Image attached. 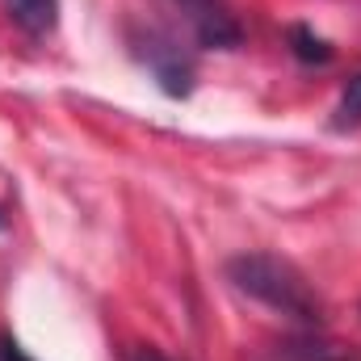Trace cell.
<instances>
[{"instance_id":"cell-3","label":"cell","mask_w":361,"mask_h":361,"mask_svg":"<svg viewBox=\"0 0 361 361\" xmlns=\"http://www.w3.org/2000/svg\"><path fill=\"white\" fill-rule=\"evenodd\" d=\"M269 361H361V353L336 336H324L319 328H302V332L277 341L269 349Z\"/></svg>"},{"instance_id":"cell-1","label":"cell","mask_w":361,"mask_h":361,"mask_svg":"<svg viewBox=\"0 0 361 361\" xmlns=\"http://www.w3.org/2000/svg\"><path fill=\"white\" fill-rule=\"evenodd\" d=\"M227 277H231V286L240 294L290 315L302 328H319V319H324V298L315 294V286L290 261H281L273 252H240V257H231Z\"/></svg>"},{"instance_id":"cell-6","label":"cell","mask_w":361,"mask_h":361,"mask_svg":"<svg viewBox=\"0 0 361 361\" xmlns=\"http://www.w3.org/2000/svg\"><path fill=\"white\" fill-rule=\"evenodd\" d=\"M290 51L298 63H328L332 59V47L311 25H290Z\"/></svg>"},{"instance_id":"cell-8","label":"cell","mask_w":361,"mask_h":361,"mask_svg":"<svg viewBox=\"0 0 361 361\" xmlns=\"http://www.w3.org/2000/svg\"><path fill=\"white\" fill-rule=\"evenodd\" d=\"M0 361H34V357H25V349L8 332H0Z\"/></svg>"},{"instance_id":"cell-7","label":"cell","mask_w":361,"mask_h":361,"mask_svg":"<svg viewBox=\"0 0 361 361\" xmlns=\"http://www.w3.org/2000/svg\"><path fill=\"white\" fill-rule=\"evenodd\" d=\"M332 126H336V130H357V126H361V72L345 85V92H341Z\"/></svg>"},{"instance_id":"cell-9","label":"cell","mask_w":361,"mask_h":361,"mask_svg":"<svg viewBox=\"0 0 361 361\" xmlns=\"http://www.w3.org/2000/svg\"><path fill=\"white\" fill-rule=\"evenodd\" d=\"M130 361H173L169 357V353H160V349H152V345H147V349H139V353H135V357Z\"/></svg>"},{"instance_id":"cell-11","label":"cell","mask_w":361,"mask_h":361,"mask_svg":"<svg viewBox=\"0 0 361 361\" xmlns=\"http://www.w3.org/2000/svg\"><path fill=\"white\" fill-rule=\"evenodd\" d=\"M180 4H189V0H180Z\"/></svg>"},{"instance_id":"cell-5","label":"cell","mask_w":361,"mask_h":361,"mask_svg":"<svg viewBox=\"0 0 361 361\" xmlns=\"http://www.w3.org/2000/svg\"><path fill=\"white\" fill-rule=\"evenodd\" d=\"M4 8L34 38H47L59 25V0H4Z\"/></svg>"},{"instance_id":"cell-4","label":"cell","mask_w":361,"mask_h":361,"mask_svg":"<svg viewBox=\"0 0 361 361\" xmlns=\"http://www.w3.org/2000/svg\"><path fill=\"white\" fill-rule=\"evenodd\" d=\"M189 21H193V38L210 51H231L244 42V30L235 21V13H227L219 0H189Z\"/></svg>"},{"instance_id":"cell-2","label":"cell","mask_w":361,"mask_h":361,"mask_svg":"<svg viewBox=\"0 0 361 361\" xmlns=\"http://www.w3.org/2000/svg\"><path fill=\"white\" fill-rule=\"evenodd\" d=\"M139 55H143V63L152 68L156 85L169 92V97H185V92L193 89V59H189V51L180 47L173 34L147 30V38H143V47H139Z\"/></svg>"},{"instance_id":"cell-10","label":"cell","mask_w":361,"mask_h":361,"mask_svg":"<svg viewBox=\"0 0 361 361\" xmlns=\"http://www.w3.org/2000/svg\"><path fill=\"white\" fill-rule=\"evenodd\" d=\"M0 227H4V219H0Z\"/></svg>"}]
</instances>
